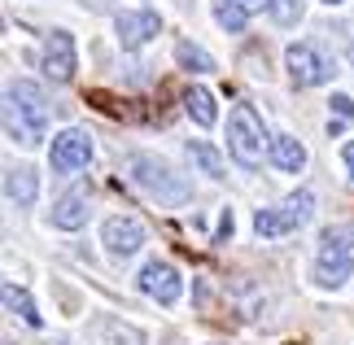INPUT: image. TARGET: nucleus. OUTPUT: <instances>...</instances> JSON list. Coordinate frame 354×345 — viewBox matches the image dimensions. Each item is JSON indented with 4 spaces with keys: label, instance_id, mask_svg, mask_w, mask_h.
<instances>
[{
    "label": "nucleus",
    "instance_id": "f257e3e1",
    "mask_svg": "<svg viewBox=\"0 0 354 345\" xmlns=\"http://www.w3.org/2000/svg\"><path fill=\"white\" fill-rule=\"evenodd\" d=\"M44 127H48V105H44V92L35 84H9L5 92V136L13 144H39L44 140Z\"/></svg>",
    "mask_w": 354,
    "mask_h": 345
},
{
    "label": "nucleus",
    "instance_id": "f03ea898",
    "mask_svg": "<svg viewBox=\"0 0 354 345\" xmlns=\"http://www.w3.org/2000/svg\"><path fill=\"white\" fill-rule=\"evenodd\" d=\"M354 271V227H333L319 241V258H315V284L337 288L346 284Z\"/></svg>",
    "mask_w": 354,
    "mask_h": 345
},
{
    "label": "nucleus",
    "instance_id": "7ed1b4c3",
    "mask_svg": "<svg viewBox=\"0 0 354 345\" xmlns=\"http://www.w3.org/2000/svg\"><path fill=\"white\" fill-rule=\"evenodd\" d=\"M263 144H267L263 118L254 114V105H236L232 118H227V149H232V158L245 171H254V167H263Z\"/></svg>",
    "mask_w": 354,
    "mask_h": 345
},
{
    "label": "nucleus",
    "instance_id": "20e7f679",
    "mask_svg": "<svg viewBox=\"0 0 354 345\" xmlns=\"http://www.w3.org/2000/svg\"><path fill=\"white\" fill-rule=\"evenodd\" d=\"M310 210H315V197L302 188V192H293V197H284L280 205H271V210H258L254 232L258 236H289V232H297L310 218Z\"/></svg>",
    "mask_w": 354,
    "mask_h": 345
},
{
    "label": "nucleus",
    "instance_id": "39448f33",
    "mask_svg": "<svg viewBox=\"0 0 354 345\" xmlns=\"http://www.w3.org/2000/svg\"><path fill=\"white\" fill-rule=\"evenodd\" d=\"M131 179L149 192V197H158L162 205L188 201V184L167 167V162H158V158H131Z\"/></svg>",
    "mask_w": 354,
    "mask_h": 345
},
{
    "label": "nucleus",
    "instance_id": "423d86ee",
    "mask_svg": "<svg viewBox=\"0 0 354 345\" xmlns=\"http://www.w3.org/2000/svg\"><path fill=\"white\" fill-rule=\"evenodd\" d=\"M53 171L57 175H75V171H84L88 162H92V136L88 131H79V127H66L62 136H53Z\"/></svg>",
    "mask_w": 354,
    "mask_h": 345
},
{
    "label": "nucleus",
    "instance_id": "0eeeda50",
    "mask_svg": "<svg viewBox=\"0 0 354 345\" xmlns=\"http://www.w3.org/2000/svg\"><path fill=\"white\" fill-rule=\"evenodd\" d=\"M284 62H289V79L297 88H315V84H324V79H333V62L324 57L319 48H310V44H293L289 53H284Z\"/></svg>",
    "mask_w": 354,
    "mask_h": 345
},
{
    "label": "nucleus",
    "instance_id": "6e6552de",
    "mask_svg": "<svg viewBox=\"0 0 354 345\" xmlns=\"http://www.w3.org/2000/svg\"><path fill=\"white\" fill-rule=\"evenodd\" d=\"M114 31H118V44L127 48V53H136V48H145L149 39L162 31V18H158L153 9H131V13H118Z\"/></svg>",
    "mask_w": 354,
    "mask_h": 345
},
{
    "label": "nucleus",
    "instance_id": "1a4fd4ad",
    "mask_svg": "<svg viewBox=\"0 0 354 345\" xmlns=\"http://www.w3.org/2000/svg\"><path fill=\"white\" fill-rule=\"evenodd\" d=\"M140 293H149L153 301H162V306H175L180 293H184L180 271H175L171 262H149V267L140 271Z\"/></svg>",
    "mask_w": 354,
    "mask_h": 345
},
{
    "label": "nucleus",
    "instance_id": "9d476101",
    "mask_svg": "<svg viewBox=\"0 0 354 345\" xmlns=\"http://www.w3.org/2000/svg\"><path fill=\"white\" fill-rule=\"evenodd\" d=\"M105 245H110L114 258H131L145 245V223H140V218H131V214L110 218V223H105Z\"/></svg>",
    "mask_w": 354,
    "mask_h": 345
},
{
    "label": "nucleus",
    "instance_id": "9b49d317",
    "mask_svg": "<svg viewBox=\"0 0 354 345\" xmlns=\"http://www.w3.org/2000/svg\"><path fill=\"white\" fill-rule=\"evenodd\" d=\"M44 75L66 84V79L75 75V39L71 31H53L48 44H44Z\"/></svg>",
    "mask_w": 354,
    "mask_h": 345
},
{
    "label": "nucleus",
    "instance_id": "f8f14e48",
    "mask_svg": "<svg viewBox=\"0 0 354 345\" xmlns=\"http://www.w3.org/2000/svg\"><path fill=\"white\" fill-rule=\"evenodd\" d=\"M84 223H88V188H71L57 205H53V227L75 232V227H84Z\"/></svg>",
    "mask_w": 354,
    "mask_h": 345
},
{
    "label": "nucleus",
    "instance_id": "ddd939ff",
    "mask_svg": "<svg viewBox=\"0 0 354 345\" xmlns=\"http://www.w3.org/2000/svg\"><path fill=\"white\" fill-rule=\"evenodd\" d=\"M0 297H5V310H9V315H18V319H22L26 328H39V324H44V315L35 310V301H31V293H26L22 284L5 280V288H0Z\"/></svg>",
    "mask_w": 354,
    "mask_h": 345
},
{
    "label": "nucleus",
    "instance_id": "4468645a",
    "mask_svg": "<svg viewBox=\"0 0 354 345\" xmlns=\"http://www.w3.org/2000/svg\"><path fill=\"white\" fill-rule=\"evenodd\" d=\"M35 192H39V179H35L31 167H9V171H5V197H9L13 205H31Z\"/></svg>",
    "mask_w": 354,
    "mask_h": 345
},
{
    "label": "nucleus",
    "instance_id": "2eb2a0df",
    "mask_svg": "<svg viewBox=\"0 0 354 345\" xmlns=\"http://www.w3.org/2000/svg\"><path fill=\"white\" fill-rule=\"evenodd\" d=\"M271 162H276L280 171H302L306 167V149L293 140V136H276L271 140Z\"/></svg>",
    "mask_w": 354,
    "mask_h": 345
},
{
    "label": "nucleus",
    "instance_id": "dca6fc26",
    "mask_svg": "<svg viewBox=\"0 0 354 345\" xmlns=\"http://www.w3.org/2000/svg\"><path fill=\"white\" fill-rule=\"evenodd\" d=\"M184 105H188V118H193L197 127H214V118H219V109H214V96H210L206 88H188Z\"/></svg>",
    "mask_w": 354,
    "mask_h": 345
},
{
    "label": "nucleus",
    "instance_id": "f3484780",
    "mask_svg": "<svg viewBox=\"0 0 354 345\" xmlns=\"http://www.w3.org/2000/svg\"><path fill=\"white\" fill-rule=\"evenodd\" d=\"M175 62L184 66V71H214V57L206 48H197V44H188V39H180V44H175Z\"/></svg>",
    "mask_w": 354,
    "mask_h": 345
},
{
    "label": "nucleus",
    "instance_id": "a211bd4d",
    "mask_svg": "<svg viewBox=\"0 0 354 345\" xmlns=\"http://www.w3.org/2000/svg\"><path fill=\"white\" fill-rule=\"evenodd\" d=\"M214 18H219V26H223V31H245V18H250V9H245V5H236V0H219Z\"/></svg>",
    "mask_w": 354,
    "mask_h": 345
},
{
    "label": "nucleus",
    "instance_id": "6ab92c4d",
    "mask_svg": "<svg viewBox=\"0 0 354 345\" xmlns=\"http://www.w3.org/2000/svg\"><path fill=\"white\" fill-rule=\"evenodd\" d=\"M188 158H193V162H197V167L206 171V175H214V179L223 175V162H219V153H214L210 144H201V140H193V144H188Z\"/></svg>",
    "mask_w": 354,
    "mask_h": 345
},
{
    "label": "nucleus",
    "instance_id": "aec40b11",
    "mask_svg": "<svg viewBox=\"0 0 354 345\" xmlns=\"http://www.w3.org/2000/svg\"><path fill=\"white\" fill-rule=\"evenodd\" d=\"M263 5L271 13V22H280V26H293L302 18V5H297V0H263Z\"/></svg>",
    "mask_w": 354,
    "mask_h": 345
},
{
    "label": "nucleus",
    "instance_id": "412c9836",
    "mask_svg": "<svg viewBox=\"0 0 354 345\" xmlns=\"http://www.w3.org/2000/svg\"><path fill=\"white\" fill-rule=\"evenodd\" d=\"M105 345H145V333L131 324H114L110 333H105Z\"/></svg>",
    "mask_w": 354,
    "mask_h": 345
},
{
    "label": "nucleus",
    "instance_id": "4be33fe9",
    "mask_svg": "<svg viewBox=\"0 0 354 345\" xmlns=\"http://www.w3.org/2000/svg\"><path fill=\"white\" fill-rule=\"evenodd\" d=\"M333 105H337L342 118H354V101H350V96H333Z\"/></svg>",
    "mask_w": 354,
    "mask_h": 345
},
{
    "label": "nucleus",
    "instance_id": "5701e85b",
    "mask_svg": "<svg viewBox=\"0 0 354 345\" xmlns=\"http://www.w3.org/2000/svg\"><path fill=\"white\" fill-rule=\"evenodd\" d=\"M232 236V210H223V223H219V241Z\"/></svg>",
    "mask_w": 354,
    "mask_h": 345
},
{
    "label": "nucleus",
    "instance_id": "b1692460",
    "mask_svg": "<svg viewBox=\"0 0 354 345\" xmlns=\"http://www.w3.org/2000/svg\"><path fill=\"white\" fill-rule=\"evenodd\" d=\"M342 158H346V171H350V179H354V140L342 149Z\"/></svg>",
    "mask_w": 354,
    "mask_h": 345
},
{
    "label": "nucleus",
    "instance_id": "393cba45",
    "mask_svg": "<svg viewBox=\"0 0 354 345\" xmlns=\"http://www.w3.org/2000/svg\"><path fill=\"white\" fill-rule=\"evenodd\" d=\"M236 5H245V9H254V5H258V0H236Z\"/></svg>",
    "mask_w": 354,
    "mask_h": 345
},
{
    "label": "nucleus",
    "instance_id": "a878e982",
    "mask_svg": "<svg viewBox=\"0 0 354 345\" xmlns=\"http://www.w3.org/2000/svg\"><path fill=\"white\" fill-rule=\"evenodd\" d=\"M324 5H342V0H324Z\"/></svg>",
    "mask_w": 354,
    "mask_h": 345
},
{
    "label": "nucleus",
    "instance_id": "bb28decb",
    "mask_svg": "<svg viewBox=\"0 0 354 345\" xmlns=\"http://www.w3.org/2000/svg\"><path fill=\"white\" fill-rule=\"evenodd\" d=\"M350 57H354V48H350Z\"/></svg>",
    "mask_w": 354,
    "mask_h": 345
}]
</instances>
